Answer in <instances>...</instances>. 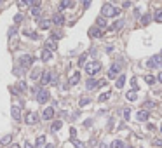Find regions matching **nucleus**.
Here are the masks:
<instances>
[{
  "instance_id": "obj_5",
  "label": "nucleus",
  "mask_w": 162,
  "mask_h": 148,
  "mask_svg": "<svg viewBox=\"0 0 162 148\" xmlns=\"http://www.w3.org/2000/svg\"><path fill=\"white\" fill-rule=\"evenodd\" d=\"M146 66H150V68H157V66H162V54H155V56H152V57L148 59Z\"/></svg>"
},
{
  "instance_id": "obj_30",
  "label": "nucleus",
  "mask_w": 162,
  "mask_h": 148,
  "mask_svg": "<svg viewBox=\"0 0 162 148\" xmlns=\"http://www.w3.org/2000/svg\"><path fill=\"white\" fill-rule=\"evenodd\" d=\"M110 148H124V141H120V139H115V141L110 145Z\"/></svg>"
},
{
  "instance_id": "obj_8",
  "label": "nucleus",
  "mask_w": 162,
  "mask_h": 148,
  "mask_svg": "<svg viewBox=\"0 0 162 148\" xmlns=\"http://www.w3.org/2000/svg\"><path fill=\"white\" fill-rule=\"evenodd\" d=\"M89 37L101 38V37H103V30H101L99 26H92V28H89Z\"/></svg>"
},
{
  "instance_id": "obj_25",
  "label": "nucleus",
  "mask_w": 162,
  "mask_h": 148,
  "mask_svg": "<svg viewBox=\"0 0 162 148\" xmlns=\"http://www.w3.org/2000/svg\"><path fill=\"white\" fill-rule=\"evenodd\" d=\"M122 26H124V21H117V23H113V24L110 26V30H112V32H117V30H120Z\"/></svg>"
},
{
  "instance_id": "obj_27",
  "label": "nucleus",
  "mask_w": 162,
  "mask_h": 148,
  "mask_svg": "<svg viewBox=\"0 0 162 148\" xmlns=\"http://www.w3.org/2000/svg\"><path fill=\"white\" fill-rule=\"evenodd\" d=\"M44 145H45V136H38L35 141V147L40 148V147H44Z\"/></svg>"
},
{
  "instance_id": "obj_16",
  "label": "nucleus",
  "mask_w": 162,
  "mask_h": 148,
  "mask_svg": "<svg viewBox=\"0 0 162 148\" xmlns=\"http://www.w3.org/2000/svg\"><path fill=\"white\" fill-rule=\"evenodd\" d=\"M80 82V73L78 72H75V73L70 77V80H68V85H77Z\"/></svg>"
},
{
  "instance_id": "obj_29",
  "label": "nucleus",
  "mask_w": 162,
  "mask_h": 148,
  "mask_svg": "<svg viewBox=\"0 0 162 148\" xmlns=\"http://www.w3.org/2000/svg\"><path fill=\"white\" fill-rule=\"evenodd\" d=\"M11 139H12V136H11V134H7V136H4V138L0 139V145H4V147H5V145H9V143H11Z\"/></svg>"
},
{
  "instance_id": "obj_19",
  "label": "nucleus",
  "mask_w": 162,
  "mask_h": 148,
  "mask_svg": "<svg viewBox=\"0 0 162 148\" xmlns=\"http://www.w3.org/2000/svg\"><path fill=\"white\" fill-rule=\"evenodd\" d=\"M45 49H49V51H56L58 49V45H56V40L51 38V40H47L45 42Z\"/></svg>"
},
{
  "instance_id": "obj_46",
  "label": "nucleus",
  "mask_w": 162,
  "mask_h": 148,
  "mask_svg": "<svg viewBox=\"0 0 162 148\" xmlns=\"http://www.w3.org/2000/svg\"><path fill=\"white\" fill-rule=\"evenodd\" d=\"M24 148H33V145H32V143H26V145H24Z\"/></svg>"
},
{
  "instance_id": "obj_34",
  "label": "nucleus",
  "mask_w": 162,
  "mask_h": 148,
  "mask_svg": "<svg viewBox=\"0 0 162 148\" xmlns=\"http://www.w3.org/2000/svg\"><path fill=\"white\" fill-rule=\"evenodd\" d=\"M110 96H112V93H103L99 94V101L103 103V101H107V99H110Z\"/></svg>"
},
{
  "instance_id": "obj_39",
  "label": "nucleus",
  "mask_w": 162,
  "mask_h": 148,
  "mask_svg": "<svg viewBox=\"0 0 162 148\" xmlns=\"http://www.w3.org/2000/svg\"><path fill=\"white\" fill-rule=\"evenodd\" d=\"M141 23H143V24H148V23H150V16H148V14H145L143 18H141Z\"/></svg>"
},
{
  "instance_id": "obj_14",
  "label": "nucleus",
  "mask_w": 162,
  "mask_h": 148,
  "mask_svg": "<svg viewBox=\"0 0 162 148\" xmlns=\"http://www.w3.org/2000/svg\"><path fill=\"white\" fill-rule=\"evenodd\" d=\"M86 89L87 91H94V89H98V80H94L92 77L87 78V82H86Z\"/></svg>"
},
{
  "instance_id": "obj_12",
  "label": "nucleus",
  "mask_w": 162,
  "mask_h": 148,
  "mask_svg": "<svg viewBox=\"0 0 162 148\" xmlns=\"http://www.w3.org/2000/svg\"><path fill=\"white\" fill-rule=\"evenodd\" d=\"M148 117H150L148 110H140L138 113H136V120H138V122H146Z\"/></svg>"
},
{
  "instance_id": "obj_15",
  "label": "nucleus",
  "mask_w": 162,
  "mask_h": 148,
  "mask_svg": "<svg viewBox=\"0 0 162 148\" xmlns=\"http://www.w3.org/2000/svg\"><path fill=\"white\" fill-rule=\"evenodd\" d=\"M124 84H126V75L120 73L117 78H115V87H117V89H120V87H124Z\"/></svg>"
},
{
  "instance_id": "obj_40",
  "label": "nucleus",
  "mask_w": 162,
  "mask_h": 148,
  "mask_svg": "<svg viewBox=\"0 0 162 148\" xmlns=\"http://www.w3.org/2000/svg\"><path fill=\"white\" fill-rule=\"evenodd\" d=\"M23 21V14H16L14 16V23H21Z\"/></svg>"
},
{
  "instance_id": "obj_48",
  "label": "nucleus",
  "mask_w": 162,
  "mask_h": 148,
  "mask_svg": "<svg viewBox=\"0 0 162 148\" xmlns=\"http://www.w3.org/2000/svg\"><path fill=\"white\" fill-rule=\"evenodd\" d=\"M12 148H19V147H18V145H12Z\"/></svg>"
},
{
  "instance_id": "obj_10",
  "label": "nucleus",
  "mask_w": 162,
  "mask_h": 148,
  "mask_svg": "<svg viewBox=\"0 0 162 148\" xmlns=\"http://www.w3.org/2000/svg\"><path fill=\"white\" fill-rule=\"evenodd\" d=\"M53 82V73L51 72H42V77H40V84L42 85H47Z\"/></svg>"
},
{
  "instance_id": "obj_18",
  "label": "nucleus",
  "mask_w": 162,
  "mask_h": 148,
  "mask_svg": "<svg viewBox=\"0 0 162 148\" xmlns=\"http://www.w3.org/2000/svg\"><path fill=\"white\" fill-rule=\"evenodd\" d=\"M51 24H53V21H49V19H40V24H38V26H40L42 30H49Z\"/></svg>"
},
{
  "instance_id": "obj_38",
  "label": "nucleus",
  "mask_w": 162,
  "mask_h": 148,
  "mask_svg": "<svg viewBox=\"0 0 162 148\" xmlns=\"http://www.w3.org/2000/svg\"><path fill=\"white\" fill-rule=\"evenodd\" d=\"M122 113H124V119H126V120H129V119H131V110H129V108H126Z\"/></svg>"
},
{
  "instance_id": "obj_17",
  "label": "nucleus",
  "mask_w": 162,
  "mask_h": 148,
  "mask_svg": "<svg viewBox=\"0 0 162 148\" xmlns=\"http://www.w3.org/2000/svg\"><path fill=\"white\" fill-rule=\"evenodd\" d=\"M11 115H12L14 120H19V119H21V108H19V106H12V108H11Z\"/></svg>"
},
{
  "instance_id": "obj_35",
  "label": "nucleus",
  "mask_w": 162,
  "mask_h": 148,
  "mask_svg": "<svg viewBox=\"0 0 162 148\" xmlns=\"http://www.w3.org/2000/svg\"><path fill=\"white\" fill-rule=\"evenodd\" d=\"M33 4V0H18V5L21 7H24V5H32Z\"/></svg>"
},
{
  "instance_id": "obj_32",
  "label": "nucleus",
  "mask_w": 162,
  "mask_h": 148,
  "mask_svg": "<svg viewBox=\"0 0 162 148\" xmlns=\"http://www.w3.org/2000/svg\"><path fill=\"white\" fill-rule=\"evenodd\" d=\"M86 61H87V54H82L78 57V65H80V66H86V65H87Z\"/></svg>"
},
{
  "instance_id": "obj_49",
  "label": "nucleus",
  "mask_w": 162,
  "mask_h": 148,
  "mask_svg": "<svg viewBox=\"0 0 162 148\" xmlns=\"http://www.w3.org/2000/svg\"><path fill=\"white\" fill-rule=\"evenodd\" d=\"M161 132H162V127H161Z\"/></svg>"
},
{
  "instance_id": "obj_13",
  "label": "nucleus",
  "mask_w": 162,
  "mask_h": 148,
  "mask_svg": "<svg viewBox=\"0 0 162 148\" xmlns=\"http://www.w3.org/2000/svg\"><path fill=\"white\" fill-rule=\"evenodd\" d=\"M40 59H42L44 63L51 61V59H53V51H49V49H45V47H44V51H42V54H40Z\"/></svg>"
},
{
  "instance_id": "obj_1",
  "label": "nucleus",
  "mask_w": 162,
  "mask_h": 148,
  "mask_svg": "<svg viewBox=\"0 0 162 148\" xmlns=\"http://www.w3.org/2000/svg\"><path fill=\"white\" fill-rule=\"evenodd\" d=\"M120 14V9H117L115 5H112V4H105L103 7H101V16L103 18H117Z\"/></svg>"
},
{
  "instance_id": "obj_36",
  "label": "nucleus",
  "mask_w": 162,
  "mask_h": 148,
  "mask_svg": "<svg viewBox=\"0 0 162 148\" xmlns=\"http://www.w3.org/2000/svg\"><path fill=\"white\" fill-rule=\"evenodd\" d=\"M73 147L75 148H86V145H84L82 141H78V139H73Z\"/></svg>"
},
{
  "instance_id": "obj_11",
  "label": "nucleus",
  "mask_w": 162,
  "mask_h": 148,
  "mask_svg": "<svg viewBox=\"0 0 162 148\" xmlns=\"http://www.w3.org/2000/svg\"><path fill=\"white\" fill-rule=\"evenodd\" d=\"M53 24H56V26H61V24H65V16L61 14V12H58V14H54L53 16Z\"/></svg>"
},
{
  "instance_id": "obj_28",
  "label": "nucleus",
  "mask_w": 162,
  "mask_h": 148,
  "mask_svg": "<svg viewBox=\"0 0 162 148\" xmlns=\"http://www.w3.org/2000/svg\"><path fill=\"white\" fill-rule=\"evenodd\" d=\"M40 77H42V72H40V70H33V72L30 73V78H32V80H38Z\"/></svg>"
},
{
  "instance_id": "obj_50",
  "label": "nucleus",
  "mask_w": 162,
  "mask_h": 148,
  "mask_svg": "<svg viewBox=\"0 0 162 148\" xmlns=\"http://www.w3.org/2000/svg\"><path fill=\"white\" fill-rule=\"evenodd\" d=\"M161 54H162V51H161Z\"/></svg>"
},
{
  "instance_id": "obj_9",
  "label": "nucleus",
  "mask_w": 162,
  "mask_h": 148,
  "mask_svg": "<svg viewBox=\"0 0 162 148\" xmlns=\"http://www.w3.org/2000/svg\"><path fill=\"white\" fill-rule=\"evenodd\" d=\"M42 119H44V120H53L54 119V108L53 106L44 108V111H42Z\"/></svg>"
},
{
  "instance_id": "obj_2",
  "label": "nucleus",
  "mask_w": 162,
  "mask_h": 148,
  "mask_svg": "<svg viewBox=\"0 0 162 148\" xmlns=\"http://www.w3.org/2000/svg\"><path fill=\"white\" fill-rule=\"evenodd\" d=\"M84 68H86V73L89 75V77H94V75L101 70V63H99V61H91Z\"/></svg>"
},
{
  "instance_id": "obj_23",
  "label": "nucleus",
  "mask_w": 162,
  "mask_h": 148,
  "mask_svg": "<svg viewBox=\"0 0 162 148\" xmlns=\"http://www.w3.org/2000/svg\"><path fill=\"white\" fill-rule=\"evenodd\" d=\"M153 21L155 23H162V9H157L153 12Z\"/></svg>"
},
{
  "instance_id": "obj_26",
  "label": "nucleus",
  "mask_w": 162,
  "mask_h": 148,
  "mask_svg": "<svg viewBox=\"0 0 162 148\" xmlns=\"http://www.w3.org/2000/svg\"><path fill=\"white\" fill-rule=\"evenodd\" d=\"M138 91H129V93L126 94V98L127 99H129V101H136V99H138Z\"/></svg>"
},
{
  "instance_id": "obj_43",
  "label": "nucleus",
  "mask_w": 162,
  "mask_h": 148,
  "mask_svg": "<svg viewBox=\"0 0 162 148\" xmlns=\"http://www.w3.org/2000/svg\"><path fill=\"white\" fill-rule=\"evenodd\" d=\"M19 89L24 91V89H26V84H24V82H19Z\"/></svg>"
},
{
  "instance_id": "obj_4",
  "label": "nucleus",
  "mask_w": 162,
  "mask_h": 148,
  "mask_svg": "<svg viewBox=\"0 0 162 148\" xmlns=\"http://www.w3.org/2000/svg\"><path fill=\"white\" fill-rule=\"evenodd\" d=\"M51 98V94L49 91L45 89V87H42L38 93H37V103H40V105H44V103H47V99Z\"/></svg>"
},
{
  "instance_id": "obj_45",
  "label": "nucleus",
  "mask_w": 162,
  "mask_h": 148,
  "mask_svg": "<svg viewBox=\"0 0 162 148\" xmlns=\"http://www.w3.org/2000/svg\"><path fill=\"white\" fill-rule=\"evenodd\" d=\"M91 5V0H84V7H89Z\"/></svg>"
},
{
  "instance_id": "obj_22",
  "label": "nucleus",
  "mask_w": 162,
  "mask_h": 148,
  "mask_svg": "<svg viewBox=\"0 0 162 148\" xmlns=\"http://www.w3.org/2000/svg\"><path fill=\"white\" fill-rule=\"evenodd\" d=\"M68 7H72V0H61L59 11H65V9H68Z\"/></svg>"
},
{
  "instance_id": "obj_31",
  "label": "nucleus",
  "mask_w": 162,
  "mask_h": 148,
  "mask_svg": "<svg viewBox=\"0 0 162 148\" xmlns=\"http://www.w3.org/2000/svg\"><path fill=\"white\" fill-rule=\"evenodd\" d=\"M145 82L152 85V84H155V82H157V78H155L153 75H146V77H145Z\"/></svg>"
},
{
  "instance_id": "obj_7",
  "label": "nucleus",
  "mask_w": 162,
  "mask_h": 148,
  "mask_svg": "<svg viewBox=\"0 0 162 148\" xmlns=\"http://www.w3.org/2000/svg\"><path fill=\"white\" fill-rule=\"evenodd\" d=\"M24 122H26L28 126H33V124H37V122H38V113H37V111H30V113L24 117Z\"/></svg>"
},
{
  "instance_id": "obj_3",
  "label": "nucleus",
  "mask_w": 162,
  "mask_h": 148,
  "mask_svg": "<svg viewBox=\"0 0 162 148\" xmlns=\"http://www.w3.org/2000/svg\"><path fill=\"white\" fill-rule=\"evenodd\" d=\"M33 61H35V57L32 54H23L19 57V65H21V68H30L32 65H33Z\"/></svg>"
},
{
  "instance_id": "obj_37",
  "label": "nucleus",
  "mask_w": 162,
  "mask_h": 148,
  "mask_svg": "<svg viewBox=\"0 0 162 148\" xmlns=\"http://www.w3.org/2000/svg\"><path fill=\"white\" fill-rule=\"evenodd\" d=\"M24 35H26V37H30V38H33V40L38 38V35H37V33H32V32H24Z\"/></svg>"
},
{
  "instance_id": "obj_20",
  "label": "nucleus",
  "mask_w": 162,
  "mask_h": 148,
  "mask_svg": "<svg viewBox=\"0 0 162 148\" xmlns=\"http://www.w3.org/2000/svg\"><path fill=\"white\" fill-rule=\"evenodd\" d=\"M61 127H63V122H61V120H54L53 126H51V131H53V132H58Z\"/></svg>"
},
{
  "instance_id": "obj_33",
  "label": "nucleus",
  "mask_w": 162,
  "mask_h": 148,
  "mask_svg": "<svg viewBox=\"0 0 162 148\" xmlns=\"http://www.w3.org/2000/svg\"><path fill=\"white\" fill-rule=\"evenodd\" d=\"M40 12H42V11H40V7H32V16H33V18H38V16H40Z\"/></svg>"
},
{
  "instance_id": "obj_42",
  "label": "nucleus",
  "mask_w": 162,
  "mask_h": 148,
  "mask_svg": "<svg viewBox=\"0 0 162 148\" xmlns=\"http://www.w3.org/2000/svg\"><path fill=\"white\" fill-rule=\"evenodd\" d=\"M103 85H107V80H98V87H103Z\"/></svg>"
},
{
  "instance_id": "obj_47",
  "label": "nucleus",
  "mask_w": 162,
  "mask_h": 148,
  "mask_svg": "<svg viewBox=\"0 0 162 148\" xmlns=\"http://www.w3.org/2000/svg\"><path fill=\"white\" fill-rule=\"evenodd\" d=\"M45 148H54V145H51V143H49V145H47Z\"/></svg>"
},
{
  "instance_id": "obj_41",
  "label": "nucleus",
  "mask_w": 162,
  "mask_h": 148,
  "mask_svg": "<svg viewBox=\"0 0 162 148\" xmlns=\"http://www.w3.org/2000/svg\"><path fill=\"white\" fill-rule=\"evenodd\" d=\"M153 145H155V147H162V139H159V138H157V139L153 141Z\"/></svg>"
},
{
  "instance_id": "obj_44",
  "label": "nucleus",
  "mask_w": 162,
  "mask_h": 148,
  "mask_svg": "<svg viewBox=\"0 0 162 148\" xmlns=\"http://www.w3.org/2000/svg\"><path fill=\"white\" fill-rule=\"evenodd\" d=\"M157 80L162 84V72H159V75H157Z\"/></svg>"
},
{
  "instance_id": "obj_6",
  "label": "nucleus",
  "mask_w": 162,
  "mask_h": 148,
  "mask_svg": "<svg viewBox=\"0 0 162 148\" xmlns=\"http://www.w3.org/2000/svg\"><path fill=\"white\" fill-rule=\"evenodd\" d=\"M117 75H120V65L119 63H113L108 70V78H117Z\"/></svg>"
},
{
  "instance_id": "obj_24",
  "label": "nucleus",
  "mask_w": 162,
  "mask_h": 148,
  "mask_svg": "<svg viewBox=\"0 0 162 148\" xmlns=\"http://www.w3.org/2000/svg\"><path fill=\"white\" fill-rule=\"evenodd\" d=\"M89 103H91V98H86V96H82V98H80V101H78V106H80V108H84V106H87Z\"/></svg>"
},
{
  "instance_id": "obj_21",
  "label": "nucleus",
  "mask_w": 162,
  "mask_h": 148,
  "mask_svg": "<svg viewBox=\"0 0 162 148\" xmlns=\"http://www.w3.org/2000/svg\"><path fill=\"white\" fill-rule=\"evenodd\" d=\"M96 26H99L101 30H105V28H107V18H103V16L98 18L96 19Z\"/></svg>"
}]
</instances>
